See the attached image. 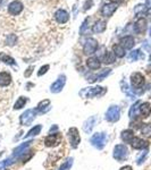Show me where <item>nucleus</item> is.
Returning <instances> with one entry per match:
<instances>
[{
    "mask_svg": "<svg viewBox=\"0 0 151 170\" xmlns=\"http://www.w3.org/2000/svg\"><path fill=\"white\" fill-rule=\"evenodd\" d=\"M55 18H56V20L58 22V23L64 24V23H66V22L68 20L69 15H68V13H67L66 10L59 9V10H57L56 14H55Z\"/></svg>",
    "mask_w": 151,
    "mask_h": 170,
    "instance_id": "5",
    "label": "nucleus"
},
{
    "mask_svg": "<svg viewBox=\"0 0 151 170\" xmlns=\"http://www.w3.org/2000/svg\"><path fill=\"white\" fill-rule=\"evenodd\" d=\"M0 60L3 62H6V64H9V65H15V60H14L11 57L7 56L6 53H0Z\"/></svg>",
    "mask_w": 151,
    "mask_h": 170,
    "instance_id": "19",
    "label": "nucleus"
},
{
    "mask_svg": "<svg viewBox=\"0 0 151 170\" xmlns=\"http://www.w3.org/2000/svg\"><path fill=\"white\" fill-rule=\"evenodd\" d=\"M147 7L151 8V0H147Z\"/></svg>",
    "mask_w": 151,
    "mask_h": 170,
    "instance_id": "31",
    "label": "nucleus"
},
{
    "mask_svg": "<svg viewBox=\"0 0 151 170\" xmlns=\"http://www.w3.org/2000/svg\"><path fill=\"white\" fill-rule=\"evenodd\" d=\"M134 138V134H133V132L132 131H124L123 132V134H121V140L124 142H130Z\"/></svg>",
    "mask_w": 151,
    "mask_h": 170,
    "instance_id": "18",
    "label": "nucleus"
},
{
    "mask_svg": "<svg viewBox=\"0 0 151 170\" xmlns=\"http://www.w3.org/2000/svg\"><path fill=\"white\" fill-rule=\"evenodd\" d=\"M131 144L134 149H144V147L148 146V142L144 141V140H142V138H140V137H135V136L131 141Z\"/></svg>",
    "mask_w": 151,
    "mask_h": 170,
    "instance_id": "9",
    "label": "nucleus"
},
{
    "mask_svg": "<svg viewBox=\"0 0 151 170\" xmlns=\"http://www.w3.org/2000/svg\"><path fill=\"white\" fill-rule=\"evenodd\" d=\"M140 53H141V51H140V50H135V51L131 52V55H130V59H131V60L138 59L139 57H140Z\"/></svg>",
    "mask_w": 151,
    "mask_h": 170,
    "instance_id": "23",
    "label": "nucleus"
},
{
    "mask_svg": "<svg viewBox=\"0 0 151 170\" xmlns=\"http://www.w3.org/2000/svg\"><path fill=\"white\" fill-rule=\"evenodd\" d=\"M92 5H93V1H92V0H88V1L84 3V6H83V10H88L89 8H91Z\"/></svg>",
    "mask_w": 151,
    "mask_h": 170,
    "instance_id": "25",
    "label": "nucleus"
},
{
    "mask_svg": "<svg viewBox=\"0 0 151 170\" xmlns=\"http://www.w3.org/2000/svg\"><path fill=\"white\" fill-rule=\"evenodd\" d=\"M140 112L143 114V117H148L149 114H151V105H149L148 102L142 103L141 107H140Z\"/></svg>",
    "mask_w": 151,
    "mask_h": 170,
    "instance_id": "17",
    "label": "nucleus"
},
{
    "mask_svg": "<svg viewBox=\"0 0 151 170\" xmlns=\"http://www.w3.org/2000/svg\"><path fill=\"white\" fill-rule=\"evenodd\" d=\"M17 41V38L15 34H10V35H8V38H7V44H9V46H14L15 43H16Z\"/></svg>",
    "mask_w": 151,
    "mask_h": 170,
    "instance_id": "22",
    "label": "nucleus"
},
{
    "mask_svg": "<svg viewBox=\"0 0 151 170\" xmlns=\"http://www.w3.org/2000/svg\"><path fill=\"white\" fill-rule=\"evenodd\" d=\"M26 98H24V96H21L20 99H18V101L16 102V105H15V109H20L22 108V107H24L25 105V103H26Z\"/></svg>",
    "mask_w": 151,
    "mask_h": 170,
    "instance_id": "21",
    "label": "nucleus"
},
{
    "mask_svg": "<svg viewBox=\"0 0 151 170\" xmlns=\"http://www.w3.org/2000/svg\"><path fill=\"white\" fill-rule=\"evenodd\" d=\"M121 170H132V167H130V166H126V167H123Z\"/></svg>",
    "mask_w": 151,
    "mask_h": 170,
    "instance_id": "30",
    "label": "nucleus"
},
{
    "mask_svg": "<svg viewBox=\"0 0 151 170\" xmlns=\"http://www.w3.org/2000/svg\"><path fill=\"white\" fill-rule=\"evenodd\" d=\"M22 10H23V3L18 0H14L8 6V13L11 14V15H18Z\"/></svg>",
    "mask_w": 151,
    "mask_h": 170,
    "instance_id": "2",
    "label": "nucleus"
},
{
    "mask_svg": "<svg viewBox=\"0 0 151 170\" xmlns=\"http://www.w3.org/2000/svg\"><path fill=\"white\" fill-rule=\"evenodd\" d=\"M86 66H88L90 69H93V70H95V69L100 68V61H99L97 58L92 57V58H89L88 60H86Z\"/></svg>",
    "mask_w": 151,
    "mask_h": 170,
    "instance_id": "13",
    "label": "nucleus"
},
{
    "mask_svg": "<svg viewBox=\"0 0 151 170\" xmlns=\"http://www.w3.org/2000/svg\"><path fill=\"white\" fill-rule=\"evenodd\" d=\"M64 84H65V76L60 77L58 81H56V82L51 85V91L53 92H59L60 90L62 88V86H64Z\"/></svg>",
    "mask_w": 151,
    "mask_h": 170,
    "instance_id": "14",
    "label": "nucleus"
},
{
    "mask_svg": "<svg viewBox=\"0 0 151 170\" xmlns=\"http://www.w3.org/2000/svg\"><path fill=\"white\" fill-rule=\"evenodd\" d=\"M98 48V41L95 39H89L86 40L84 48H83V52L85 55H91V53L95 52V50Z\"/></svg>",
    "mask_w": 151,
    "mask_h": 170,
    "instance_id": "1",
    "label": "nucleus"
},
{
    "mask_svg": "<svg viewBox=\"0 0 151 170\" xmlns=\"http://www.w3.org/2000/svg\"><path fill=\"white\" fill-rule=\"evenodd\" d=\"M116 60V56L114 52H110V51H107L105 53V56L102 57V61L105 62V64H112V62H115Z\"/></svg>",
    "mask_w": 151,
    "mask_h": 170,
    "instance_id": "16",
    "label": "nucleus"
},
{
    "mask_svg": "<svg viewBox=\"0 0 151 170\" xmlns=\"http://www.w3.org/2000/svg\"><path fill=\"white\" fill-rule=\"evenodd\" d=\"M11 76L8 72H1L0 73V86L2 87H6V86H9L11 84Z\"/></svg>",
    "mask_w": 151,
    "mask_h": 170,
    "instance_id": "6",
    "label": "nucleus"
},
{
    "mask_svg": "<svg viewBox=\"0 0 151 170\" xmlns=\"http://www.w3.org/2000/svg\"><path fill=\"white\" fill-rule=\"evenodd\" d=\"M127 155V149L124 145H118L115 149V158L118 160H123Z\"/></svg>",
    "mask_w": 151,
    "mask_h": 170,
    "instance_id": "8",
    "label": "nucleus"
},
{
    "mask_svg": "<svg viewBox=\"0 0 151 170\" xmlns=\"http://www.w3.org/2000/svg\"><path fill=\"white\" fill-rule=\"evenodd\" d=\"M131 83L133 87H141L144 84V77L140 73H133L131 76Z\"/></svg>",
    "mask_w": 151,
    "mask_h": 170,
    "instance_id": "3",
    "label": "nucleus"
},
{
    "mask_svg": "<svg viewBox=\"0 0 151 170\" xmlns=\"http://www.w3.org/2000/svg\"><path fill=\"white\" fill-rule=\"evenodd\" d=\"M141 132L144 136L150 137L151 136V125H143V127L141 128Z\"/></svg>",
    "mask_w": 151,
    "mask_h": 170,
    "instance_id": "20",
    "label": "nucleus"
},
{
    "mask_svg": "<svg viewBox=\"0 0 151 170\" xmlns=\"http://www.w3.org/2000/svg\"><path fill=\"white\" fill-rule=\"evenodd\" d=\"M107 27V24H106L105 20H98L95 22V24L92 27V31L94 33H102Z\"/></svg>",
    "mask_w": 151,
    "mask_h": 170,
    "instance_id": "12",
    "label": "nucleus"
},
{
    "mask_svg": "<svg viewBox=\"0 0 151 170\" xmlns=\"http://www.w3.org/2000/svg\"><path fill=\"white\" fill-rule=\"evenodd\" d=\"M121 46L124 48V49H132L133 46H134V39L133 36L126 35L124 38L121 39Z\"/></svg>",
    "mask_w": 151,
    "mask_h": 170,
    "instance_id": "7",
    "label": "nucleus"
},
{
    "mask_svg": "<svg viewBox=\"0 0 151 170\" xmlns=\"http://www.w3.org/2000/svg\"><path fill=\"white\" fill-rule=\"evenodd\" d=\"M112 52L115 53V56L118 57V58H123L125 56V49L121 44H114L112 46Z\"/></svg>",
    "mask_w": 151,
    "mask_h": 170,
    "instance_id": "15",
    "label": "nucleus"
},
{
    "mask_svg": "<svg viewBox=\"0 0 151 170\" xmlns=\"http://www.w3.org/2000/svg\"><path fill=\"white\" fill-rule=\"evenodd\" d=\"M110 1H112V2H114V3H117V5H118V3L123 2L124 0H110Z\"/></svg>",
    "mask_w": 151,
    "mask_h": 170,
    "instance_id": "29",
    "label": "nucleus"
},
{
    "mask_svg": "<svg viewBox=\"0 0 151 170\" xmlns=\"http://www.w3.org/2000/svg\"><path fill=\"white\" fill-rule=\"evenodd\" d=\"M69 137H71V142L73 143V146L74 147L77 146V144H79L80 142V135L76 128L69 129Z\"/></svg>",
    "mask_w": 151,
    "mask_h": 170,
    "instance_id": "11",
    "label": "nucleus"
},
{
    "mask_svg": "<svg viewBox=\"0 0 151 170\" xmlns=\"http://www.w3.org/2000/svg\"><path fill=\"white\" fill-rule=\"evenodd\" d=\"M134 29L136 33H143L147 29V20L144 18H139L138 22L135 23Z\"/></svg>",
    "mask_w": 151,
    "mask_h": 170,
    "instance_id": "10",
    "label": "nucleus"
},
{
    "mask_svg": "<svg viewBox=\"0 0 151 170\" xmlns=\"http://www.w3.org/2000/svg\"><path fill=\"white\" fill-rule=\"evenodd\" d=\"M89 20H90V18L88 17L84 22H83V24H82V27H81V29H80V32L81 33H84V31L86 29V27H88V23H89Z\"/></svg>",
    "mask_w": 151,
    "mask_h": 170,
    "instance_id": "24",
    "label": "nucleus"
},
{
    "mask_svg": "<svg viewBox=\"0 0 151 170\" xmlns=\"http://www.w3.org/2000/svg\"><path fill=\"white\" fill-rule=\"evenodd\" d=\"M32 70H33V67H30V68L27 69V72H25V74H24V75L26 76V77H29V76L32 74Z\"/></svg>",
    "mask_w": 151,
    "mask_h": 170,
    "instance_id": "28",
    "label": "nucleus"
},
{
    "mask_svg": "<svg viewBox=\"0 0 151 170\" xmlns=\"http://www.w3.org/2000/svg\"><path fill=\"white\" fill-rule=\"evenodd\" d=\"M71 163H72V160H68V162H66V163L64 164V167H62L60 170H67L69 167H71Z\"/></svg>",
    "mask_w": 151,
    "mask_h": 170,
    "instance_id": "27",
    "label": "nucleus"
},
{
    "mask_svg": "<svg viewBox=\"0 0 151 170\" xmlns=\"http://www.w3.org/2000/svg\"><path fill=\"white\" fill-rule=\"evenodd\" d=\"M49 69V66L48 65H46V66H43V67H41V69H40V72L38 73V75L39 76H41V75H43L44 73H47V70Z\"/></svg>",
    "mask_w": 151,
    "mask_h": 170,
    "instance_id": "26",
    "label": "nucleus"
},
{
    "mask_svg": "<svg viewBox=\"0 0 151 170\" xmlns=\"http://www.w3.org/2000/svg\"><path fill=\"white\" fill-rule=\"evenodd\" d=\"M116 9H117V3H107V5H105V6L102 7V9H101V14H102V16H105V17H109V16H112V14L115 13Z\"/></svg>",
    "mask_w": 151,
    "mask_h": 170,
    "instance_id": "4",
    "label": "nucleus"
}]
</instances>
